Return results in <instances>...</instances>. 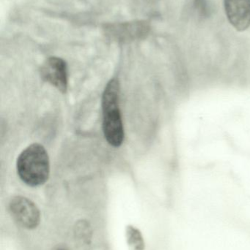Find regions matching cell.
I'll return each mask as SVG.
<instances>
[{"instance_id":"6da1fadb","label":"cell","mask_w":250,"mask_h":250,"mask_svg":"<svg viewBox=\"0 0 250 250\" xmlns=\"http://www.w3.org/2000/svg\"><path fill=\"white\" fill-rule=\"evenodd\" d=\"M120 85L117 79L107 83L102 97L103 130L110 145L119 147L124 138L123 123L119 107Z\"/></svg>"},{"instance_id":"ba28073f","label":"cell","mask_w":250,"mask_h":250,"mask_svg":"<svg viewBox=\"0 0 250 250\" xmlns=\"http://www.w3.org/2000/svg\"><path fill=\"white\" fill-rule=\"evenodd\" d=\"M63 250V249H59V250Z\"/></svg>"},{"instance_id":"277c9868","label":"cell","mask_w":250,"mask_h":250,"mask_svg":"<svg viewBox=\"0 0 250 250\" xmlns=\"http://www.w3.org/2000/svg\"><path fill=\"white\" fill-rule=\"evenodd\" d=\"M104 29L106 35L113 39L129 41L145 38L151 30V26L146 21H134L107 24Z\"/></svg>"},{"instance_id":"8992f818","label":"cell","mask_w":250,"mask_h":250,"mask_svg":"<svg viewBox=\"0 0 250 250\" xmlns=\"http://www.w3.org/2000/svg\"><path fill=\"white\" fill-rule=\"evenodd\" d=\"M227 20L239 32L250 26V0H224Z\"/></svg>"},{"instance_id":"3957f363","label":"cell","mask_w":250,"mask_h":250,"mask_svg":"<svg viewBox=\"0 0 250 250\" xmlns=\"http://www.w3.org/2000/svg\"><path fill=\"white\" fill-rule=\"evenodd\" d=\"M10 214L15 221L28 230L36 229L41 221V214L37 206L28 198L16 196L9 204Z\"/></svg>"},{"instance_id":"5b68a950","label":"cell","mask_w":250,"mask_h":250,"mask_svg":"<svg viewBox=\"0 0 250 250\" xmlns=\"http://www.w3.org/2000/svg\"><path fill=\"white\" fill-rule=\"evenodd\" d=\"M41 77L62 93L67 90L68 73L66 62L58 57H50L43 64Z\"/></svg>"},{"instance_id":"52a82bcc","label":"cell","mask_w":250,"mask_h":250,"mask_svg":"<svg viewBox=\"0 0 250 250\" xmlns=\"http://www.w3.org/2000/svg\"><path fill=\"white\" fill-rule=\"evenodd\" d=\"M126 238L129 250H145V242L142 233L135 226L126 227Z\"/></svg>"},{"instance_id":"7a4b0ae2","label":"cell","mask_w":250,"mask_h":250,"mask_svg":"<svg viewBox=\"0 0 250 250\" xmlns=\"http://www.w3.org/2000/svg\"><path fill=\"white\" fill-rule=\"evenodd\" d=\"M49 170L48 153L40 144L29 146L21 153L18 158V174L29 186L44 185L48 180Z\"/></svg>"}]
</instances>
